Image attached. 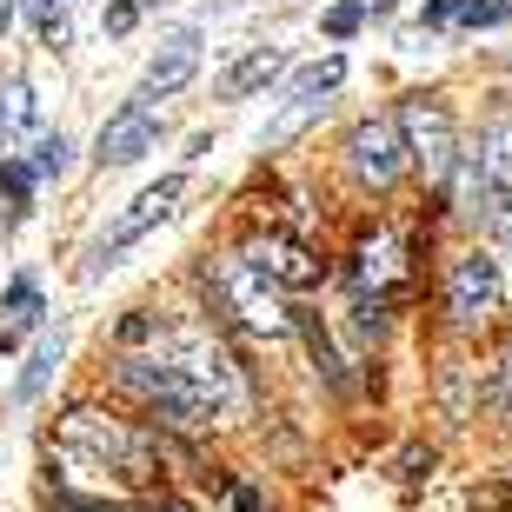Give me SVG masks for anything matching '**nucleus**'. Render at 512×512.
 <instances>
[{
    "instance_id": "nucleus-29",
    "label": "nucleus",
    "mask_w": 512,
    "mask_h": 512,
    "mask_svg": "<svg viewBox=\"0 0 512 512\" xmlns=\"http://www.w3.org/2000/svg\"><path fill=\"white\" fill-rule=\"evenodd\" d=\"M7 27H14V0H0V34H7Z\"/></svg>"
},
{
    "instance_id": "nucleus-25",
    "label": "nucleus",
    "mask_w": 512,
    "mask_h": 512,
    "mask_svg": "<svg viewBox=\"0 0 512 512\" xmlns=\"http://www.w3.org/2000/svg\"><path fill=\"white\" fill-rule=\"evenodd\" d=\"M100 27H107V34H133V27H140V7H133V0H114Z\"/></svg>"
},
{
    "instance_id": "nucleus-17",
    "label": "nucleus",
    "mask_w": 512,
    "mask_h": 512,
    "mask_svg": "<svg viewBox=\"0 0 512 512\" xmlns=\"http://www.w3.org/2000/svg\"><path fill=\"white\" fill-rule=\"evenodd\" d=\"M0 187H7V200H14V207H27V200H34V167L0 160Z\"/></svg>"
},
{
    "instance_id": "nucleus-20",
    "label": "nucleus",
    "mask_w": 512,
    "mask_h": 512,
    "mask_svg": "<svg viewBox=\"0 0 512 512\" xmlns=\"http://www.w3.org/2000/svg\"><path fill=\"white\" fill-rule=\"evenodd\" d=\"M34 173H67V140H60V133H47L34 147Z\"/></svg>"
},
{
    "instance_id": "nucleus-27",
    "label": "nucleus",
    "mask_w": 512,
    "mask_h": 512,
    "mask_svg": "<svg viewBox=\"0 0 512 512\" xmlns=\"http://www.w3.org/2000/svg\"><path fill=\"white\" fill-rule=\"evenodd\" d=\"M227 506H233V512H260V493H253V486H233Z\"/></svg>"
},
{
    "instance_id": "nucleus-13",
    "label": "nucleus",
    "mask_w": 512,
    "mask_h": 512,
    "mask_svg": "<svg viewBox=\"0 0 512 512\" xmlns=\"http://www.w3.org/2000/svg\"><path fill=\"white\" fill-rule=\"evenodd\" d=\"M60 353H67V333H47V340L34 346V360H27V373H20V399H40L47 393V380H54V366H60Z\"/></svg>"
},
{
    "instance_id": "nucleus-28",
    "label": "nucleus",
    "mask_w": 512,
    "mask_h": 512,
    "mask_svg": "<svg viewBox=\"0 0 512 512\" xmlns=\"http://www.w3.org/2000/svg\"><path fill=\"white\" fill-rule=\"evenodd\" d=\"M14 7H27L34 20H54V14H60V0H14Z\"/></svg>"
},
{
    "instance_id": "nucleus-2",
    "label": "nucleus",
    "mask_w": 512,
    "mask_h": 512,
    "mask_svg": "<svg viewBox=\"0 0 512 512\" xmlns=\"http://www.w3.org/2000/svg\"><path fill=\"white\" fill-rule=\"evenodd\" d=\"M180 193H187V180H180V173H167V180H160V187H147V193H133L127 213H120L114 227H107L94 247H87V260H80V280H100V273H114L120 253H127L147 227H160V220L173 213V200H180Z\"/></svg>"
},
{
    "instance_id": "nucleus-11",
    "label": "nucleus",
    "mask_w": 512,
    "mask_h": 512,
    "mask_svg": "<svg viewBox=\"0 0 512 512\" xmlns=\"http://www.w3.org/2000/svg\"><path fill=\"white\" fill-rule=\"evenodd\" d=\"M393 273H399V240L393 233H373L360 247V260H353V286H393Z\"/></svg>"
},
{
    "instance_id": "nucleus-24",
    "label": "nucleus",
    "mask_w": 512,
    "mask_h": 512,
    "mask_svg": "<svg viewBox=\"0 0 512 512\" xmlns=\"http://www.w3.org/2000/svg\"><path fill=\"white\" fill-rule=\"evenodd\" d=\"M120 346H140V340H160V326L147 320V313H127V320H120V333H114Z\"/></svg>"
},
{
    "instance_id": "nucleus-8",
    "label": "nucleus",
    "mask_w": 512,
    "mask_h": 512,
    "mask_svg": "<svg viewBox=\"0 0 512 512\" xmlns=\"http://www.w3.org/2000/svg\"><path fill=\"white\" fill-rule=\"evenodd\" d=\"M193 74H200V34L187 27V34H173L167 47L147 60V74H140V94H133V100H140V107H153V100H173Z\"/></svg>"
},
{
    "instance_id": "nucleus-6",
    "label": "nucleus",
    "mask_w": 512,
    "mask_h": 512,
    "mask_svg": "<svg viewBox=\"0 0 512 512\" xmlns=\"http://www.w3.org/2000/svg\"><path fill=\"white\" fill-rule=\"evenodd\" d=\"M446 306H453L459 326H479L486 313H499V266H493V253H466V260L453 266Z\"/></svg>"
},
{
    "instance_id": "nucleus-23",
    "label": "nucleus",
    "mask_w": 512,
    "mask_h": 512,
    "mask_svg": "<svg viewBox=\"0 0 512 512\" xmlns=\"http://www.w3.org/2000/svg\"><path fill=\"white\" fill-rule=\"evenodd\" d=\"M360 20H366V7H360V0H346V7H333V14H326V34L346 40L353 27H360Z\"/></svg>"
},
{
    "instance_id": "nucleus-14",
    "label": "nucleus",
    "mask_w": 512,
    "mask_h": 512,
    "mask_svg": "<svg viewBox=\"0 0 512 512\" xmlns=\"http://www.w3.org/2000/svg\"><path fill=\"white\" fill-rule=\"evenodd\" d=\"M340 80H346V60H340V54H326V60H313V67H300V74H293V100L333 94Z\"/></svg>"
},
{
    "instance_id": "nucleus-21",
    "label": "nucleus",
    "mask_w": 512,
    "mask_h": 512,
    "mask_svg": "<svg viewBox=\"0 0 512 512\" xmlns=\"http://www.w3.org/2000/svg\"><path fill=\"white\" fill-rule=\"evenodd\" d=\"M499 20H506L499 0H466V7H459V27H499Z\"/></svg>"
},
{
    "instance_id": "nucleus-12",
    "label": "nucleus",
    "mask_w": 512,
    "mask_h": 512,
    "mask_svg": "<svg viewBox=\"0 0 512 512\" xmlns=\"http://www.w3.org/2000/svg\"><path fill=\"white\" fill-rule=\"evenodd\" d=\"M293 333L306 340V353H313V366H320V380L346 386V366H340V353H333V340H326V326L313 320V313H293Z\"/></svg>"
},
{
    "instance_id": "nucleus-3",
    "label": "nucleus",
    "mask_w": 512,
    "mask_h": 512,
    "mask_svg": "<svg viewBox=\"0 0 512 512\" xmlns=\"http://www.w3.org/2000/svg\"><path fill=\"white\" fill-rule=\"evenodd\" d=\"M213 293H220V300H227V313L247 326V333H260V340H286V333H293V313L273 300V286H266L247 260H227V266H220V273H213Z\"/></svg>"
},
{
    "instance_id": "nucleus-26",
    "label": "nucleus",
    "mask_w": 512,
    "mask_h": 512,
    "mask_svg": "<svg viewBox=\"0 0 512 512\" xmlns=\"http://www.w3.org/2000/svg\"><path fill=\"white\" fill-rule=\"evenodd\" d=\"M459 7H466V0H426V27H459Z\"/></svg>"
},
{
    "instance_id": "nucleus-22",
    "label": "nucleus",
    "mask_w": 512,
    "mask_h": 512,
    "mask_svg": "<svg viewBox=\"0 0 512 512\" xmlns=\"http://www.w3.org/2000/svg\"><path fill=\"white\" fill-rule=\"evenodd\" d=\"M7 313H14V320H34V313H40L34 280H14V286H7Z\"/></svg>"
},
{
    "instance_id": "nucleus-30",
    "label": "nucleus",
    "mask_w": 512,
    "mask_h": 512,
    "mask_svg": "<svg viewBox=\"0 0 512 512\" xmlns=\"http://www.w3.org/2000/svg\"><path fill=\"white\" fill-rule=\"evenodd\" d=\"M499 7H506V14H512V0H499Z\"/></svg>"
},
{
    "instance_id": "nucleus-9",
    "label": "nucleus",
    "mask_w": 512,
    "mask_h": 512,
    "mask_svg": "<svg viewBox=\"0 0 512 512\" xmlns=\"http://www.w3.org/2000/svg\"><path fill=\"white\" fill-rule=\"evenodd\" d=\"M153 140H160V114L140 107V100H127V107L107 114V127H100V167H133L140 153H153Z\"/></svg>"
},
{
    "instance_id": "nucleus-18",
    "label": "nucleus",
    "mask_w": 512,
    "mask_h": 512,
    "mask_svg": "<svg viewBox=\"0 0 512 512\" xmlns=\"http://www.w3.org/2000/svg\"><path fill=\"white\" fill-rule=\"evenodd\" d=\"M353 333H360V340H380L386 333V300H360L353 306Z\"/></svg>"
},
{
    "instance_id": "nucleus-7",
    "label": "nucleus",
    "mask_w": 512,
    "mask_h": 512,
    "mask_svg": "<svg viewBox=\"0 0 512 512\" xmlns=\"http://www.w3.org/2000/svg\"><path fill=\"white\" fill-rule=\"evenodd\" d=\"M240 260L260 273L266 286H320L326 280V260H313V253L300 247V240H280V233H266V240H253Z\"/></svg>"
},
{
    "instance_id": "nucleus-19",
    "label": "nucleus",
    "mask_w": 512,
    "mask_h": 512,
    "mask_svg": "<svg viewBox=\"0 0 512 512\" xmlns=\"http://www.w3.org/2000/svg\"><path fill=\"white\" fill-rule=\"evenodd\" d=\"M486 406H493V413H512V353H506V360L493 366V386H486Z\"/></svg>"
},
{
    "instance_id": "nucleus-1",
    "label": "nucleus",
    "mask_w": 512,
    "mask_h": 512,
    "mask_svg": "<svg viewBox=\"0 0 512 512\" xmlns=\"http://www.w3.org/2000/svg\"><path fill=\"white\" fill-rule=\"evenodd\" d=\"M60 446L87 453L94 466H107V473L133 479V486H147V479H153V446L133 433L127 419L100 413V406H74V413L60 419Z\"/></svg>"
},
{
    "instance_id": "nucleus-15",
    "label": "nucleus",
    "mask_w": 512,
    "mask_h": 512,
    "mask_svg": "<svg viewBox=\"0 0 512 512\" xmlns=\"http://www.w3.org/2000/svg\"><path fill=\"white\" fill-rule=\"evenodd\" d=\"M0 127H34V87H27V80H7V94H0Z\"/></svg>"
},
{
    "instance_id": "nucleus-4",
    "label": "nucleus",
    "mask_w": 512,
    "mask_h": 512,
    "mask_svg": "<svg viewBox=\"0 0 512 512\" xmlns=\"http://www.w3.org/2000/svg\"><path fill=\"white\" fill-rule=\"evenodd\" d=\"M393 127H399V140H406V160H419V167L433 173V180H439L446 167H453V153H459V133H453V114H446L439 100H426V94L399 100Z\"/></svg>"
},
{
    "instance_id": "nucleus-10",
    "label": "nucleus",
    "mask_w": 512,
    "mask_h": 512,
    "mask_svg": "<svg viewBox=\"0 0 512 512\" xmlns=\"http://www.w3.org/2000/svg\"><path fill=\"white\" fill-rule=\"evenodd\" d=\"M280 74H286V54H280V47H253V54H240L227 74H220V94H227V100L266 94V87H273Z\"/></svg>"
},
{
    "instance_id": "nucleus-16",
    "label": "nucleus",
    "mask_w": 512,
    "mask_h": 512,
    "mask_svg": "<svg viewBox=\"0 0 512 512\" xmlns=\"http://www.w3.org/2000/svg\"><path fill=\"white\" fill-rule=\"evenodd\" d=\"M320 107H326V100H300V107H286V114L273 120V127H266V140H273V147H280V140H293V133H300L306 120L320 114Z\"/></svg>"
},
{
    "instance_id": "nucleus-5",
    "label": "nucleus",
    "mask_w": 512,
    "mask_h": 512,
    "mask_svg": "<svg viewBox=\"0 0 512 512\" xmlns=\"http://www.w3.org/2000/svg\"><path fill=\"white\" fill-rule=\"evenodd\" d=\"M346 167L360 173L366 187H393L399 173H406V140H399L393 120H360V127L346 133Z\"/></svg>"
}]
</instances>
